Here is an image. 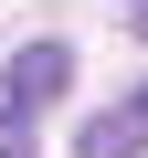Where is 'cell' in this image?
I'll return each instance as SVG.
<instances>
[{"label": "cell", "instance_id": "cell-3", "mask_svg": "<svg viewBox=\"0 0 148 158\" xmlns=\"http://www.w3.org/2000/svg\"><path fill=\"white\" fill-rule=\"evenodd\" d=\"M0 158H32V127L21 116H0Z\"/></svg>", "mask_w": 148, "mask_h": 158}, {"label": "cell", "instance_id": "cell-1", "mask_svg": "<svg viewBox=\"0 0 148 158\" xmlns=\"http://www.w3.org/2000/svg\"><path fill=\"white\" fill-rule=\"evenodd\" d=\"M63 85H74V42H21L11 74H0V116H21V127H32Z\"/></svg>", "mask_w": 148, "mask_h": 158}, {"label": "cell", "instance_id": "cell-2", "mask_svg": "<svg viewBox=\"0 0 148 158\" xmlns=\"http://www.w3.org/2000/svg\"><path fill=\"white\" fill-rule=\"evenodd\" d=\"M74 158H148V85L95 106V127H74Z\"/></svg>", "mask_w": 148, "mask_h": 158}]
</instances>
